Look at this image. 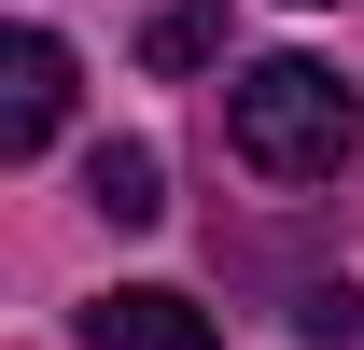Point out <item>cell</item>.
Returning a JSON list of instances; mask_svg holds the SVG:
<instances>
[{
    "instance_id": "cell-1",
    "label": "cell",
    "mask_w": 364,
    "mask_h": 350,
    "mask_svg": "<svg viewBox=\"0 0 364 350\" xmlns=\"http://www.w3.org/2000/svg\"><path fill=\"white\" fill-rule=\"evenodd\" d=\"M225 140H238V169H267V182H336L364 154V98L322 56H252L225 85Z\"/></svg>"
},
{
    "instance_id": "cell-2",
    "label": "cell",
    "mask_w": 364,
    "mask_h": 350,
    "mask_svg": "<svg viewBox=\"0 0 364 350\" xmlns=\"http://www.w3.org/2000/svg\"><path fill=\"white\" fill-rule=\"evenodd\" d=\"M56 112H70V43H56V28H14V43H0V154L28 169L56 140Z\"/></svg>"
},
{
    "instance_id": "cell-3",
    "label": "cell",
    "mask_w": 364,
    "mask_h": 350,
    "mask_svg": "<svg viewBox=\"0 0 364 350\" xmlns=\"http://www.w3.org/2000/svg\"><path fill=\"white\" fill-rule=\"evenodd\" d=\"M85 350H225V336H210V308H196V295L127 280V295H98V308H85Z\"/></svg>"
},
{
    "instance_id": "cell-4",
    "label": "cell",
    "mask_w": 364,
    "mask_h": 350,
    "mask_svg": "<svg viewBox=\"0 0 364 350\" xmlns=\"http://www.w3.org/2000/svg\"><path fill=\"white\" fill-rule=\"evenodd\" d=\"M85 211H98V224H154V211H168L154 140H98V154H85Z\"/></svg>"
},
{
    "instance_id": "cell-5",
    "label": "cell",
    "mask_w": 364,
    "mask_h": 350,
    "mask_svg": "<svg viewBox=\"0 0 364 350\" xmlns=\"http://www.w3.org/2000/svg\"><path fill=\"white\" fill-rule=\"evenodd\" d=\"M140 56H154V70H210V56H225V14H210V0H168V14L140 28Z\"/></svg>"
},
{
    "instance_id": "cell-6",
    "label": "cell",
    "mask_w": 364,
    "mask_h": 350,
    "mask_svg": "<svg viewBox=\"0 0 364 350\" xmlns=\"http://www.w3.org/2000/svg\"><path fill=\"white\" fill-rule=\"evenodd\" d=\"M294 336H322V350H336V336H364V295H350V280H322V295L294 308Z\"/></svg>"
}]
</instances>
